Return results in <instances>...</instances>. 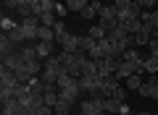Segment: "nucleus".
I'll use <instances>...</instances> for the list:
<instances>
[{"label": "nucleus", "mask_w": 158, "mask_h": 115, "mask_svg": "<svg viewBox=\"0 0 158 115\" xmlns=\"http://www.w3.org/2000/svg\"><path fill=\"white\" fill-rule=\"evenodd\" d=\"M53 50H56V42H37V55L40 60H48L53 55Z\"/></svg>", "instance_id": "0eeeda50"}, {"label": "nucleus", "mask_w": 158, "mask_h": 115, "mask_svg": "<svg viewBox=\"0 0 158 115\" xmlns=\"http://www.w3.org/2000/svg\"><path fill=\"white\" fill-rule=\"evenodd\" d=\"M95 44H98V39H92L90 34H87V37H79V50H85L87 55H90V50L95 47Z\"/></svg>", "instance_id": "ddd939ff"}, {"label": "nucleus", "mask_w": 158, "mask_h": 115, "mask_svg": "<svg viewBox=\"0 0 158 115\" xmlns=\"http://www.w3.org/2000/svg\"><path fill=\"white\" fill-rule=\"evenodd\" d=\"M13 50H19V47H16V44H13L11 39L6 37V34H3V37H0V55L6 58V55H11V52H13Z\"/></svg>", "instance_id": "9d476101"}, {"label": "nucleus", "mask_w": 158, "mask_h": 115, "mask_svg": "<svg viewBox=\"0 0 158 115\" xmlns=\"http://www.w3.org/2000/svg\"><path fill=\"white\" fill-rule=\"evenodd\" d=\"M127 92H129L127 86H118L116 92H113V99H118V102H124V99H127Z\"/></svg>", "instance_id": "aec40b11"}, {"label": "nucleus", "mask_w": 158, "mask_h": 115, "mask_svg": "<svg viewBox=\"0 0 158 115\" xmlns=\"http://www.w3.org/2000/svg\"><path fill=\"white\" fill-rule=\"evenodd\" d=\"M140 94H142V97H150V84H148V81H142V86H140Z\"/></svg>", "instance_id": "b1692460"}, {"label": "nucleus", "mask_w": 158, "mask_h": 115, "mask_svg": "<svg viewBox=\"0 0 158 115\" xmlns=\"http://www.w3.org/2000/svg\"><path fill=\"white\" fill-rule=\"evenodd\" d=\"M82 76H98V63L95 60H82Z\"/></svg>", "instance_id": "9b49d317"}, {"label": "nucleus", "mask_w": 158, "mask_h": 115, "mask_svg": "<svg viewBox=\"0 0 158 115\" xmlns=\"http://www.w3.org/2000/svg\"><path fill=\"white\" fill-rule=\"evenodd\" d=\"M56 84H58V89H77V86H79V79L71 76V73H63ZM79 89H82V86H79Z\"/></svg>", "instance_id": "423d86ee"}, {"label": "nucleus", "mask_w": 158, "mask_h": 115, "mask_svg": "<svg viewBox=\"0 0 158 115\" xmlns=\"http://www.w3.org/2000/svg\"><path fill=\"white\" fill-rule=\"evenodd\" d=\"M148 50H150V58H158V39H150Z\"/></svg>", "instance_id": "4be33fe9"}, {"label": "nucleus", "mask_w": 158, "mask_h": 115, "mask_svg": "<svg viewBox=\"0 0 158 115\" xmlns=\"http://www.w3.org/2000/svg\"><path fill=\"white\" fill-rule=\"evenodd\" d=\"M79 115H108L106 110L100 107V102H98V99H82V102H79Z\"/></svg>", "instance_id": "f257e3e1"}, {"label": "nucleus", "mask_w": 158, "mask_h": 115, "mask_svg": "<svg viewBox=\"0 0 158 115\" xmlns=\"http://www.w3.org/2000/svg\"><path fill=\"white\" fill-rule=\"evenodd\" d=\"M148 84H150V97H153V99H158V73L148 79Z\"/></svg>", "instance_id": "a211bd4d"}, {"label": "nucleus", "mask_w": 158, "mask_h": 115, "mask_svg": "<svg viewBox=\"0 0 158 115\" xmlns=\"http://www.w3.org/2000/svg\"><path fill=\"white\" fill-rule=\"evenodd\" d=\"M156 60H158V58H156Z\"/></svg>", "instance_id": "bb28decb"}, {"label": "nucleus", "mask_w": 158, "mask_h": 115, "mask_svg": "<svg viewBox=\"0 0 158 115\" xmlns=\"http://www.w3.org/2000/svg\"><path fill=\"white\" fill-rule=\"evenodd\" d=\"M21 107H24V102H21V99L8 97V99H3V110H0V113H3V115H16Z\"/></svg>", "instance_id": "39448f33"}, {"label": "nucleus", "mask_w": 158, "mask_h": 115, "mask_svg": "<svg viewBox=\"0 0 158 115\" xmlns=\"http://www.w3.org/2000/svg\"><path fill=\"white\" fill-rule=\"evenodd\" d=\"M53 32H56V37L66 34V32H69V29H66V21H63V18H56V24H53Z\"/></svg>", "instance_id": "2eb2a0df"}, {"label": "nucleus", "mask_w": 158, "mask_h": 115, "mask_svg": "<svg viewBox=\"0 0 158 115\" xmlns=\"http://www.w3.org/2000/svg\"><path fill=\"white\" fill-rule=\"evenodd\" d=\"M37 39H40V42H56V32H53V26H40L37 29Z\"/></svg>", "instance_id": "6e6552de"}, {"label": "nucleus", "mask_w": 158, "mask_h": 115, "mask_svg": "<svg viewBox=\"0 0 158 115\" xmlns=\"http://www.w3.org/2000/svg\"><path fill=\"white\" fill-rule=\"evenodd\" d=\"M113 6H116L118 11H124V8H129V6H132V0H113Z\"/></svg>", "instance_id": "5701e85b"}, {"label": "nucleus", "mask_w": 158, "mask_h": 115, "mask_svg": "<svg viewBox=\"0 0 158 115\" xmlns=\"http://www.w3.org/2000/svg\"><path fill=\"white\" fill-rule=\"evenodd\" d=\"M56 42L61 44V50H66V52H77L79 50V37H74V34H61V37H56Z\"/></svg>", "instance_id": "f03ea898"}, {"label": "nucleus", "mask_w": 158, "mask_h": 115, "mask_svg": "<svg viewBox=\"0 0 158 115\" xmlns=\"http://www.w3.org/2000/svg\"><path fill=\"white\" fill-rule=\"evenodd\" d=\"M3 66H6V68H11V71L21 68V66H24V55H21V47H19V50H13L11 55H6V58H3Z\"/></svg>", "instance_id": "7ed1b4c3"}, {"label": "nucleus", "mask_w": 158, "mask_h": 115, "mask_svg": "<svg viewBox=\"0 0 158 115\" xmlns=\"http://www.w3.org/2000/svg\"><path fill=\"white\" fill-rule=\"evenodd\" d=\"M3 34H6V37L11 39L13 44H16V47H21V44H27V42H29V39H27V32L21 29V24H19V26H13L11 32H3Z\"/></svg>", "instance_id": "20e7f679"}, {"label": "nucleus", "mask_w": 158, "mask_h": 115, "mask_svg": "<svg viewBox=\"0 0 158 115\" xmlns=\"http://www.w3.org/2000/svg\"><path fill=\"white\" fill-rule=\"evenodd\" d=\"M85 6H87V3H82V0H66V8H69V11H74V13H79Z\"/></svg>", "instance_id": "f3484780"}, {"label": "nucleus", "mask_w": 158, "mask_h": 115, "mask_svg": "<svg viewBox=\"0 0 158 115\" xmlns=\"http://www.w3.org/2000/svg\"><path fill=\"white\" fill-rule=\"evenodd\" d=\"M137 115H150V113H148V110H142V113H137Z\"/></svg>", "instance_id": "393cba45"}, {"label": "nucleus", "mask_w": 158, "mask_h": 115, "mask_svg": "<svg viewBox=\"0 0 158 115\" xmlns=\"http://www.w3.org/2000/svg\"><path fill=\"white\" fill-rule=\"evenodd\" d=\"M156 3H158V0H156Z\"/></svg>", "instance_id": "cd10ccee"}, {"label": "nucleus", "mask_w": 158, "mask_h": 115, "mask_svg": "<svg viewBox=\"0 0 158 115\" xmlns=\"http://www.w3.org/2000/svg\"><path fill=\"white\" fill-rule=\"evenodd\" d=\"M90 37L92 39H103V37H108V34H106V29H103L100 24H95V26H90Z\"/></svg>", "instance_id": "4468645a"}, {"label": "nucleus", "mask_w": 158, "mask_h": 115, "mask_svg": "<svg viewBox=\"0 0 158 115\" xmlns=\"http://www.w3.org/2000/svg\"><path fill=\"white\" fill-rule=\"evenodd\" d=\"M82 3H92V0H82Z\"/></svg>", "instance_id": "a878e982"}, {"label": "nucleus", "mask_w": 158, "mask_h": 115, "mask_svg": "<svg viewBox=\"0 0 158 115\" xmlns=\"http://www.w3.org/2000/svg\"><path fill=\"white\" fill-rule=\"evenodd\" d=\"M13 26H19V21H13V18H6V16L0 18V29H3V32H11Z\"/></svg>", "instance_id": "6ab92c4d"}, {"label": "nucleus", "mask_w": 158, "mask_h": 115, "mask_svg": "<svg viewBox=\"0 0 158 115\" xmlns=\"http://www.w3.org/2000/svg\"><path fill=\"white\" fill-rule=\"evenodd\" d=\"M66 13H69L66 3H56V16H58V18H63V16H66Z\"/></svg>", "instance_id": "412c9836"}, {"label": "nucleus", "mask_w": 158, "mask_h": 115, "mask_svg": "<svg viewBox=\"0 0 158 115\" xmlns=\"http://www.w3.org/2000/svg\"><path fill=\"white\" fill-rule=\"evenodd\" d=\"M98 16H100V11H98L92 3H87V6L79 11V18H85V21H92V18H98Z\"/></svg>", "instance_id": "1a4fd4ad"}, {"label": "nucleus", "mask_w": 158, "mask_h": 115, "mask_svg": "<svg viewBox=\"0 0 158 115\" xmlns=\"http://www.w3.org/2000/svg\"><path fill=\"white\" fill-rule=\"evenodd\" d=\"M140 86H142V73H132L127 79V89L129 92H140Z\"/></svg>", "instance_id": "f8f14e48"}, {"label": "nucleus", "mask_w": 158, "mask_h": 115, "mask_svg": "<svg viewBox=\"0 0 158 115\" xmlns=\"http://www.w3.org/2000/svg\"><path fill=\"white\" fill-rule=\"evenodd\" d=\"M145 71L150 73V76L158 73V60H156V58H148V60H145Z\"/></svg>", "instance_id": "dca6fc26"}]
</instances>
